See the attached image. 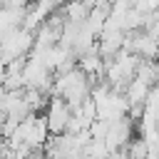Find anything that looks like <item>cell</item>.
<instances>
[{
    "label": "cell",
    "instance_id": "cell-1",
    "mask_svg": "<svg viewBox=\"0 0 159 159\" xmlns=\"http://www.w3.org/2000/svg\"><path fill=\"white\" fill-rule=\"evenodd\" d=\"M35 47V32L25 30V27H17L12 32H7L0 42V60L5 62H15V60H25L30 57Z\"/></svg>",
    "mask_w": 159,
    "mask_h": 159
},
{
    "label": "cell",
    "instance_id": "cell-2",
    "mask_svg": "<svg viewBox=\"0 0 159 159\" xmlns=\"http://www.w3.org/2000/svg\"><path fill=\"white\" fill-rule=\"evenodd\" d=\"M42 114H45V119H47L50 134L60 137V134L67 132V124H70V119H72V107H70L62 97L50 94V102H47V107H45Z\"/></svg>",
    "mask_w": 159,
    "mask_h": 159
},
{
    "label": "cell",
    "instance_id": "cell-3",
    "mask_svg": "<svg viewBox=\"0 0 159 159\" xmlns=\"http://www.w3.org/2000/svg\"><path fill=\"white\" fill-rule=\"evenodd\" d=\"M134 137H137V122H134L132 117H124V119L109 124V132H107V137H104V144H107V149L114 154V152H119V149H127V144H129Z\"/></svg>",
    "mask_w": 159,
    "mask_h": 159
},
{
    "label": "cell",
    "instance_id": "cell-4",
    "mask_svg": "<svg viewBox=\"0 0 159 159\" xmlns=\"http://www.w3.org/2000/svg\"><path fill=\"white\" fill-rule=\"evenodd\" d=\"M149 89H152V84H149V82H144V80H139V77H134V80L124 87V97H127L129 107L144 104V102H147V97H149Z\"/></svg>",
    "mask_w": 159,
    "mask_h": 159
},
{
    "label": "cell",
    "instance_id": "cell-5",
    "mask_svg": "<svg viewBox=\"0 0 159 159\" xmlns=\"http://www.w3.org/2000/svg\"><path fill=\"white\" fill-rule=\"evenodd\" d=\"M127 154H129V159H147V154H149V147H147V142H144V137H134L129 144H127Z\"/></svg>",
    "mask_w": 159,
    "mask_h": 159
},
{
    "label": "cell",
    "instance_id": "cell-6",
    "mask_svg": "<svg viewBox=\"0 0 159 159\" xmlns=\"http://www.w3.org/2000/svg\"><path fill=\"white\" fill-rule=\"evenodd\" d=\"M107 132H109V122H104V119H94V122L89 124V134H92V142H104Z\"/></svg>",
    "mask_w": 159,
    "mask_h": 159
},
{
    "label": "cell",
    "instance_id": "cell-7",
    "mask_svg": "<svg viewBox=\"0 0 159 159\" xmlns=\"http://www.w3.org/2000/svg\"><path fill=\"white\" fill-rule=\"evenodd\" d=\"M32 5V0H5V7H15V10H27Z\"/></svg>",
    "mask_w": 159,
    "mask_h": 159
},
{
    "label": "cell",
    "instance_id": "cell-8",
    "mask_svg": "<svg viewBox=\"0 0 159 159\" xmlns=\"http://www.w3.org/2000/svg\"><path fill=\"white\" fill-rule=\"evenodd\" d=\"M77 2H82L84 7H89V10H92V7H94V5L99 2V0H77Z\"/></svg>",
    "mask_w": 159,
    "mask_h": 159
},
{
    "label": "cell",
    "instance_id": "cell-9",
    "mask_svg": "<svg viewBox=\"0 0 159 159\" xmlns=\"http://www.w3.org/2000/svg\"><path fill=\"white\" fill-rule=\"evenodd\" d=\"M27 159H47V154H45V152H32Z\"/></svg>",
    "mask_w": 159,
    "mask_h": 159
}]
</instances>
